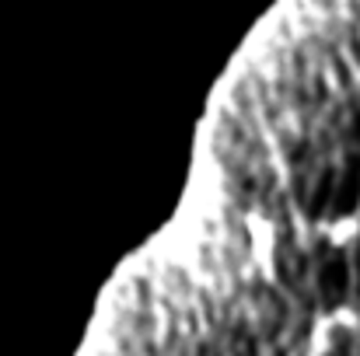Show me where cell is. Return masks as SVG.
<instances>
[{"label":"cell","mask_w":360,"mask_h":356,"mask_svg":"<svg viewBox=\"0 0 360 356\" xmlns=\"http://www.w3.org/2000/svg\"><path fill=\"white\" fill-rule=\"evenodd\" d=\"M245 237H248V248H252L255 265L273 279V272H276V244H280L276 224L262 210H248L245 213Z\"/></svg>","instance_id":"cell-1"},{"label":"cell","mask_w":360,"mask_h":356,"mask_svg":"<svg viewBox=\"0 0 360 356\" xmlns=\"http://www.w3.org/2000/svg\"><path fill=\"white\" fill-rule=\"evenodd\" d=\"M315 235L326 248L333 251H347L360 241V210H343V213H329L315 224Z\"/></svg>","instance_id":"cell-2"}]
</instances>
